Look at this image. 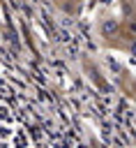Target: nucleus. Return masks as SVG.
Returning <instances> with one entry per match:
<instances>
[{
	"mask_svg": "<svg viewBox=\"0 0 136 148\" xmlns=\"http://www.w3.org/2000/svg\"><path fill=\"white\" fill-rule=\"evenodd\" d=\"M0 148H37L30 134H25L2 106H0Z\"/></svg>",
	"mask_w": 136,
	"mask_h": 148,
	"instance_id": "f257e3e1",
	"label": "nucleus"
},
{
	"mask_svg": "<svg viewBox=\"0 0 136 148\" xmlns=\"http://www.w3.org/2000/svg\"><path fill=\"white\" fill-rule=\"evenodd\" d=\"M104 30H106V32H108V30L113 32V30H115V23H113V21H111V23H106V25H104Z\"/></svg>",
	"mask_w": 136,
	"mask_h": 148,
	"instance_id": "f03ea898",
	"label": "nucleus"
},
{
	"mask_svg": "<svg viewBox=\"0 0 136 148\" xmlns=\"http://www.w3.org/2000/svg\"><path fill=\"white\" fill-rule=\"evenodd\" d=\"M131 53H134V56H136V44H131Z\"/></svg>",
	"mask_w": 136,
	"mask_h": 148,
	"instance_id": "7ed1b4c3",
	"label": "nucleus"
}]
</instances>
